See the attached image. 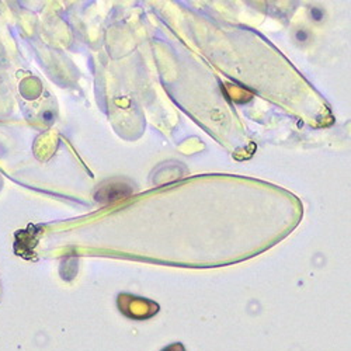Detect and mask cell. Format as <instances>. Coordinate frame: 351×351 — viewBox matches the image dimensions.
Returning a JSON list of instances; mask_svg holds the SVG:
<instances>
[{"label": "cell", "instance_id": "7a4b0ae2", "mask_svg": "<svg viewBox=\"0 0 351 351\" xmlns=\"http://www.w3.org/2000/svg\"><path fill=\"white\" fill-rule=\"evenodd\" d=\"M132 190L125 187L124 184H110L107 190H99L96 199L101 202H114L119 198H124L128 194H131Z\"/></svg>", "mask_w": 351, "mask_h": 351}, {"label": "cell", "instance_id": "5b68a950", "mask_svg": "<svg viewBox=\"0 0 351 351\" xmlns=\"http://www.w3.org/2000/svg\"><path fill=\"white\" fill-rule=\"evenodd\" d=\"M295 38L300 41V43H306L308 40H309V34L306 33V32H297V34H295Z\"/></svg>", "mask_w": 351, "mask_h": 351}, {"label": "cell", "instance_id": "3957f363", "mask_svg": "<svg viewBox=\"0 0 351 351\" xmlns=\"http://www.w3.org/2000/svg\"><path fill=\"white\" fill-rule=\"evenodd\" d=\"M162 351H186V348L182 343H173V344L165 347Z\"/></svg>", "mask_w": 351, "mask_h": 351}, {"label": "cell", "instance_id": "277c9868", "mask_svg": "<svg viewBox=\"0 0 351 351\" xmlns=\"http://www.w3.org/2000/svg\"><path fill=\"white\" fill-rule=\"evenodd\" d=\"M311 16H312V20H313V21H320L322 19H324V10L313 8V9L311 10Z\"/></svg>", "mask_w": 351, "mask_h": 351}, {"label": "cell", "instance_id": "6da1fadb", "mask_svg": "<svg viewBox=\"0 0 351 351\" xmlns=\"http://www.w3.org/2000/svg\"><path fill=\"white\" fill-rule=\"evenodd\" d=\"M119 308L125 316L136 320L149 319L159 311L158 304L131 295H120Z\"/></svg>", "mask_w": 351, "mask_h": 351}]
</instances>
